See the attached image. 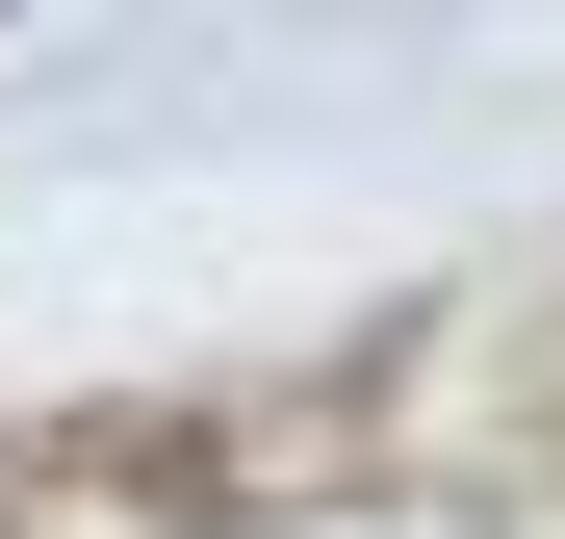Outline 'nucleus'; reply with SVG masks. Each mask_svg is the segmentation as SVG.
I'll return each instance as SVG.
<instances>
[{"label":"nucleus","instance_id":"nucleus-1","mask_svg":"<svg viewBox=\"0 0 565 539\" xmlns=\"http://www.w3.org/2000/svg\"><path fill=\"white\" fill-rule=\"evenodd\" d=\"M232 539H489L462 488H309V514H232Z\"/></svg>","mask_w":565,"mask_h":539}]
</instances>
